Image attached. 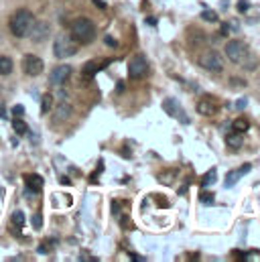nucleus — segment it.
I'll return each mask as SVG.
<instances>
[{
	"label": "nucleus",
	"mask_w": 260,
	"mask_h": 262,
	"mask_svg": "<svg viewBox=\"0 0 260 262\" xmlns=\"http://www.w3.org/2000/svg\"><path fill=\"white\" fill-rule=\"evenodd\" d=\"M130 260H134V262H144L146 258H142V256H138V254H130Z\"/></svg>",
	"instance_id": "obj_33"
},
{
	"label": "nucleus",
	"mask_w": 260,
	"mask_h": 262,
	"mask_svg": "<svg viewBox=\"0 0 260 262\" xmlns=\"http://www.w3.org/2000/svg\"><path fill=\"white\" fill-rule=\"evenodd\" d=\"M53 53L57 59H67L77 53V43L71 39V35H59L53 45Z\"/></svg>",
	"instance_id": "obj_5"
},
{
	"label": "nucleus",
	"mask_w": 260,
	"mask_h": 262,
	"mask_svg": "<svg viewBox=\"0 0 260 262\" xmlns=\"http://www.w3.org/2000/svg\"><path fill=\"white\" fill-rule=\"evenodd\" d=\"M248 8H250V4H248L246 0H240V2H238V12H246Z\"/></svg>",
	"instance_id": "obj_30"
},
{
	"label": "nucleus",
	"mask_w": 260,
	"mask_h": 262,
	"mask_svg": "<svg viewBox=\"0 0 260 262\" xmlns=\"http://www.w3.org/2000/svg\"><path fill=\"white\" fill-rule=\"evenodd\" d=\"M23 114H25V106H20V104H18V106H14V108H12V116H14V118H20Z\"/></svg>",
	"instance_id": "obj_28"
},
{
	"label": "nucleus",
	"mask_w": 260,
	"mask_h": 262,
	"mask_svg": "<svg viewBox=\"0 0 260 262\" xmlns=\"http://www.w3.org/2000/svg\"><path fill=\"white\" fill-rule=\"evenodd\" d=\"M199 199L203 201V203H213V193H209V191H201V195H199Z\"/></svg>",
	"instance_id": "obj_27"
},
{
	"label": "nucleus",
	"mask_w": 260,
	"mask_h": 262,
	"mask_svg": "<svg viewBox=\"0 0 260 262\" xmlns=\"http://www.w3.org/2000/svg\"><path fill=\"white\" fill-rule=\"evenodd\" d=\"M213 183H215V169L205 173V177L201 179V187H207V185H213Z\"/></svg>",
	"instance_id": "obj_23"
},
{
	"label": "nucleus",
	"mask_w": 260,
	"mask_h": 262,
	"mask_svg": "<svg viewBox=\"0 0 260 262\" xmlns=\"http://www.w3.org/2000/svg\"><path fill=\"white\" fill-rule=\"evenodd\" d=\"M146 71H148V59H146V55L138 53V55H134V57L130 59V63H128L130 79H140V77L146 75Z\"/></svg>",
	"instance_id": "obj_6"
},
{
	"label": "nucleus",
	"mask_w": 260,
	"mask_h": 262,
	"mask_svg": "<svg viewBox=\"0 0 260 262\" xmlns=\"http://www.w3.org/2000/svg\"><path fill=\"white\" fill-rule=\"evenodd\" d=\"M71 116H73V108H71L67 102H61V104L57 106L55 114H53V124H63Z\"/></svg>",
	"instance_id": "obj_10"
},
{
	"label": "nucleus",
	"mask_w": 260,
	"mask_h": 262,
	"mask_svg": "<svg viewBox=\"0 0 260 262\" xmlns=\"http://www.w3.org/2000/svg\"><path fill=\"white\" fill-rule=\"evenodd\" d=\"M94 4H96V6H100V8H106V4H104L102 0H94Z\"/></svg>",
	"instance_id": "obj_35"
},
{
	"label": "nucleus",
	"mask_w": 260,
	"mask_h": 262,
	"mask_svg": "<svg viewBox=\"0 0 260 262\" xmlns=\"http://www.w3.org/2000/svg\"><path fill=\"white\" fill-rule=\"evenodd\" d=\"M25 185H27L29 193H39V191L43 189L45 181H43V177H39V175H25Z\"/></svg>",
	"instance_id": "obj_12"
},
{
	"label": "nucleus",
	"mask_w": 260,
	"mask_h": 262,
	"mask_svg": "<svg viewBox=\"0 0 260 262\" xmlns=\"http://www.w3.org/2000/svg\"><path fill=\"white\" fill-rule=\"evenodd\" d=\"M0 118H6V112H4V108H0Z\"/></svg>",
	"instance_id": "obj_36"
},
{
	"label": "nucleus",
	"mask_w": 260,
	"mask_h": 262,
	"mask_svg": "<svg viewBox=\"0 0 260 262\" xmlns=\"http://www.w3.org/2000/svg\"><path fill=\"white\" fill-rule=\"evenodd\" d=\"M104 41H106V43H108V45H112V47H116V41H114V39H112V37H106V39H104Z\"/></svg>",
	"instance_id": "obj_34"
},
{
	"label": "nucleus",
	"mask_w": 260,
	"mask_h": 262,
	"mask_svg": "<svg viewBox=\"0 0 260 262\" xmlns=\"http://www.w3.org/2000/svg\"><path fill=\"white\" fill-rule=\"evenodd\" d=\"M71 39L75 43H81V45H88L96 39V25L85 18V16H79L71 23Z\"/></svg>",
	"instance_id": "obj_2"
},
{
	"label": "nucleus",
	"mask_w": 260,
	"mask_h": 262,
	"mask_svg": "<svg viewBox=\"0 0 260 262\" xmlns=\"http://www.w3.org/2000/svg\"><path fill=\"white\" fill-rule=\"evenodd\" d=\"M163 108L167 110V114L169 116H181V120L187 124L189 122V118L187 116H183V110H181V106L173 100V98H167V100H163Z\"/></svg>",
	"instance_id": "obj_11"
},
{
	"label": "nucleus",
	"mask_w": 260,
	"mask_h": 262,
	"mask_svg": "<svg viewBox=\"0 0 260 262\" xmlns=\"http://www.w3.org/2000/svg\"><path fill=\"white\" fill-rule=\"evenodd\" d=\"M10 220H12V226H14V228H23V226H25V213H23V211H14Z\"/></svg>",
	"instance_id": "obj_24"
},
{
	"label": "nucleus",
	"mask_w": 260,
	"mask_h": 262,
	"mask_svg": "<svg viewBox=\"0 0 260 262\" xmlns=\"http://www.w3.org/2000/svg\"><path fill=\"white\" fill-rule=\"evenodd\" d=\"M12 128H14V132L18 134V136H25L27 132H29V126L20 120V118H14V122H12Z\"/></svg>",
	"instance_id": "obj_22"
},
{
	"label": "nucleus",
	"mask_w": 260,
	"mask_h": 262,
	"mask_svg": "<svg viewBox=\"0 0 260 262\" xmlns=\"http://www.w3.org/2000/svg\"><path fill=\"white\" fill-rule=\"evenodd\" d=\"M51 106H53V96L51 94H43V98H41V114H49Z\"/></svg>",
	"instance_id": "obj_19"
},
{
	"label": "nucleus",
	"mask_w": 260,
	"mask_h": 262,
	"mask_svg": "<svg viewBox=\"0 0 260 262\" xmlns=\"http://www.w3.org/2000/svg\"><path fill=\"white\" fill-rule=\"evenodd\" d=\"M12 59L10 57H0V75H8L12 73Z\"/></svg>",
	"instance_id": "obj_21"
},
{
	"label": "nucleus",
	"mask_w": 260,
	"mask_h": 262,
	"mask_svg": "<svg viewBox=\"0 0 260 262\" xmlns=\"http://www.w3.org/2000/svg\"><path fill=\"white\" fill-rule=\"evenodd\" d=\"M33 25H35V16H33V12H31V10H27V8L16 10V12L10 16V23H8L10 33H12L16 39L29 37V33H31Z\"/></svg>",
	"instance_id": "obj_1"
},
{
	"label": "nucleus",
	"mask_w": 260,
	"mask_h": 262,
	"mask_svg": "<svg viewBox=\"0 0 260 262\" xmlns=\"http://www.w3.org/2000/svg\"><path fill=\"white\" fill-rule=\"evenodd\" d=\"M31 224H33V228H35V230H39V228L43 226V217H41L39 213H35V215L31 217Z\"/></svg>",
	"instance_id": "obj_26"
},
{
	"label": "nucleus",
	"mask_w": 260,
	"mask_h": 262,
	"mask_svg": "<svg viewBox=\"0 0 260 262\" xmlns=\"http://www.w3.org/2000/svg\"><path fill=\"white\" fill-rule=\"evenodd\" d=\"M199 66L203 67L205 71L222 73V71H224V57H222L215 49H205V51L199 55Z\"/></svg>",
	"instance_id": "obj_4"
},
{
	"label": "nucleus",
	"mask_w": 260,
	"mask_h": 262,
	"mask_svg": "<svg viewBox=\"0 0 260 262\" xmlns=\"http://www.w3.org/2000/svg\"><path fill=\"white\" fill-rule=\"evenodd\" d=\"M234 88H242V85H246V79H240V77H232V81H230Z\"/></svg>",
	"instance_id": "obj_29"
},
{
	"label": "nucleus",
	"mask_w": 260,
	"mask_h": 262,
	"mask_svg": "<svg viewBox=\"0 0 260 262\" xmlns=\"http://www.w3.org/2000/svg\"><path fill=\"white\" fill-rule=\"evenodd\" d=\"M43 59L41 57H37V55H25L23 57V71L27 73V75H41V71H43Z\"/></svg>",
	"instance_id": "obj_8"
},
{
	"label": "nucleus",
	"mask_w": 260,
	"mask_h": 262,
	"mask_svg": "<svg viewBox=\"0 0 260 262\" xmlns=\"http://www.w3.org/2000/svg\"><path fill=\"white\" fill-rule=\"evenodd\" d=\"M49 33H51V25L47 20H35L29 37L33 39V43H43V41H47Z\"/></svg>",
	"instance_id": "obj_7"
},
{
	"label": "nucleus",
	"mask_w": 260,
	"mask_h": 262,
	"mask_svg": "<svg viewBox=\"0 0 260 262\" xmlns=\"http://www.w3.org/2000/svg\"><path fill=\"white\" fill-rule=\"evenodd\" d=\"M232 128H234V132H240V134H244V132L250 128V122H248L246 118H236V120L232 122Z\"/></svg>",
	"instance_id": "obj_18"
},
{
	"label": "nucleus",
	"mask_w": 260,
	"mask_h": 262,
	"mask_svg": "<svg viewBox=\"0 0 260 262\" xmlns=\"http://www.w3.org/2000/svg\"><path fill=\"white\" fill-rule=\"evenodd\" d=\"M71 66H57V67H53V71H51V75H49V83L51 85H63L65 81L71 77Z\"/></svg>",
	"instance_id": "obj_9"
},
{
	"label": "nucleus",
	"mask_w": 260,
	"mask_h": 262,
	"mask_svg": "<svg viewBox=\"0 0 260 262\" xmlns=\"http://www.w3.org/2000/svg\"><path fill=\"white\" fill-rule=\"evenodd\" d=\"M226 144L232 146V148H240L242 146V134L240 132H230L226 136Z\"/></svg>",
	"instance_id": "obj_17"
},
{
	"label": "nucleus",
	"mask_w": 260,
	"mask_h": 262,
	"mask_svg": "<svg viewBox=\"0 0 260 262\" xmlns=\"http://www.w3.org/2000/svg\"><path fill=\"white\" fill-rule=\"evenodd\" d=\"M108 63H110V61H104L102 66H98V61H88V63L83 66V75H85V77H92V75H96L102 67H106Z\"/></svg>",
	"instance_id": "obj_16"
},
{
	"label": "nucleus",
	"mask_w": 260,
	"mask_h": 262,
	"mask_svg": "<svg viewBox=\"0 0 260 262\" xmlns=\"http://www.w3.org/2000/svg\"><path fill=\"white\" fill-rule=\"evenodd\" d=\"M197 112H199L201 116H213V114L218 112V104L211 102L209 98H203V100H199V104H197Z\"/></svg>",
	"instance_id": "obj_14"
},
{
	"label": "nucleus",
	"mask_w": 260,
	"mask_h": 262,
	"mask_svg": "<svg viewBox=\"0 0 260 262\" xmlns=\"http://www.w3.org/2000/svg\"><path fill=\"white\" fill-rule=\"evenodd\" d=\"M37 252H39V254H47V252H51V244H41V246L37 248Z\"/></svg>",
	"instance_id": "obj_31"
},
{
	"label": "nucleus",
	"mask_w": 260,
	"mask_h": 262,
	"mask_svg": "<svg viewBox=\"0 0 260 262\" xmlns=\"http://www.w3.org/2000/svg\"><path fill=\"white\" fill-rule=\"evenodd\" d=\"M205 35H203V31H199V29H189V33H187V43L197 49V47H205Z\"/></svg>",
	"instance_id": "obj_13"
},
{
	"label": "nucleus",
	"mask_w": 260,
	"mask_h": 262,
	"mask_svg": "<svg viewBox=\"0 0 260 262\" xmlns=\"http://www.w3.org/2000/svg\"><path fill=\"white\" fill-rule=\"evenodd\" d=\"M175 177H177V171H175V169L165 171V173L159 175V183H163V185H171V183L175 181Z\"/></svg>",
	"instance_id": "obj_20"
},
{
	"label": "nucleus",
	"mask_w": 260,
	"mask_h": 262,
	"mask_svg": "<svg viewBox=\"0 0 260 262\" xmlns=\"http://www.w3.org/2000/svg\"><path fill=\"white\" fill-rule=\"evenodd\" d=\"M246 104H248V100H246V98H240V100L236 102V108L242 110V108H246Z\"/></svg>",
	"instance_id": "obj_32"
},
{
	"label": "nucleus",
	"mask_w": 260,
	"mask_h": 262,
	"mask_svg": "<svg viewBox=\"0 0 260 262\" xmlns=\"http://www.w3.org/2000/svg\"><path fill=\"white\" fill-rule=\"evenodd\" d=\"M248 171H250V165H244V167H240V169H236V171H230L228 177H226V181H224V185H226V187H234V185L240 181V177H242L244 173H248Z\"/></svg>",
	"instance_id": "obj_15"
},
{
	"label": "nucleus",
	"mask_w": 260,
	"mask_h": 262,
	"mask_svg": "<svg viewBox=\"0 0 260 262\" xmlns=\"http://www.w3.org/2000/svg\"><path fill=\"white\" fill-rule=\"evenodd\" d=\"M226 57L236 63V66H244L246 63V57H248V47L244 41H238V39H232L228 41L226 45Z\"/></svg>",
	"instance_id": "obj_3"
},
{
	"label": "nucleus",
	"mask_w": 260,
	"mask_h": 262,
	"mask_svg": "<svg viewBox=\"0 0 260 262\" xmlns=\"http://www.w3.org/2000/svg\"><path fill=\"white\" fill-rule=\"evenodd\" d=\"M201 18H203V20H209V23H215V20H218V12H213V10H203V12H201Z\"/></svg>",
	"instance_id": "obj_25"
}]
</instances>
